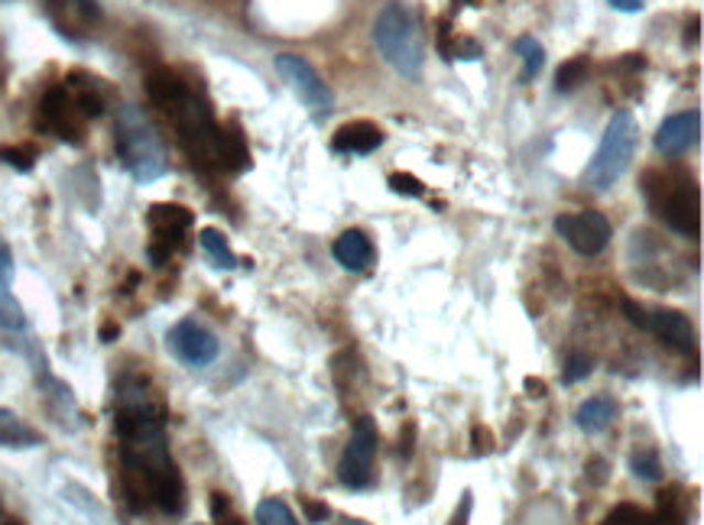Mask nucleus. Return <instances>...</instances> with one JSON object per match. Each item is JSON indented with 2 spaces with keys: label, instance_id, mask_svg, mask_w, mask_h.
Instances as JSON below:
<instances>
[{
  "label": "nucleus",
  "instance_id": "nucleus-16",
  "mask_svg": "<svg viewBox=\"0 0 704 525\" xmlns=\"http://www.w3.org/2000/svg\"><path fill=\"white\" fill-rule=\"evenodd\" d=\"M198 243H202V250L208 253V260L218 266V270H235L237 266V256L235 250L228 247V237L221 231H215V228H205L202 237H198Z\"/></svg>",
  "mask_w": 704,
  "mask_h": 525
},
{
  "label": "nucleus",
  "instance_id": "nucleus-31",
  "mask_svg": "<svg viewBox=\"0 0 704 525\" xmlns=\"http://www.w3.org/2000/svg\"><path fill=\"white\" fill-rule=\"evenodd\" d=\"M527 390L532 393V396H545V393H542V390H545V386H542V380H527Z\"/></svg>",
  "mask_w": 704,
  "mask_h": 525
},
{
  "label": "nucleus",
  "instance_id": "nucleus-18",
  "mask_svg": "<svg viewBox=\"0 0 704 525\" xmlns=\"http://www.w3.org/2000/svg\"><path fill=\"white\" fill-rule=\"evenodd\" d=\"M257 523L260 525H299L295 513L286 506V500L280 496H267L257 503Z\"/></svg>",
  "mask_w": 704,
  "mask_h": 525
},
{
  "label": "nucleus",
  "instance_id": "nucleus-22",
  "mask_svg": "<svg viewBox=\"0 0 704 525\" xmlns=\"http://www.w3.org/2000/svg\"><path fill=\"white\" fill-rule=\"evenodd\" d=\"M591 370H594L591 357H585V353H575V357H568V363H565V370H562V380H565L568 386H575V383H582V380L591 376Z\"/></svg>",
  "mask_w": 704,
  "mask_h": 525
},
{
  "label": "nucleus",
  "instance_id": "nucleus-19",
  "mask_svg": "<svg viewBox=\"0 0 704 525\" xmlns=\"http://www.w3.org/2000/svg\"><path fill=\"white\" fill-rule=\"evenodd\" d=\"M0 328L3 331H23L26 328L23 305L17 302V295H13L10 286H0Z\"/></svg>",
  "mask_w": 704,
  "mask_h": 525
},
{
  "label": "nucleus",
  "instance_id": "nucleus-15",
  "mask_svg": "<svg viewBox=\"0 0 704 525\" xmlns=\"http://www.w3.org/2000/svg\"><path fill=\"white\" fill-rule=\"evenodd\" d=\"M614 415H617V408H614V403L607 396H591V400H585L578 406L575 422H578V428L587 431V435H600L604 428H610Z\"/></svg>",
  "mask_w": 704,
  "mask_h": 525
},
{
  "label": "nucleus",
  "instance_id": "nucleus-4",
  "mask_svg": "<svg viewBox=\"0 0 704 525\" xmlns=\"http://www.w3.org/2000/svg\"><path fill=\"white\" fill-rule=\"evenodd\" d=\"M277 72L283 75V81L290 85L295 98L308 108V114L315 120H325L335 108V91L328 88V81L315 72V65L308 58L283 53L277 56Z\"/></svg>",
  "mask_w": 704,
  "mask_h": 525
},
{
  "label": "nucleus",
  "instance_id": "nucleus-30",
  "mask_svg": "<svg viewBox=\"0 0 704 525\" xmlns=\"http://www.w3.org/2000/svg\"><path fill=\"white\" fill-rule=\"evenodd\" d=\"M604 461H591V470H594V473H591V480H594V483H600V480H604V473H600V470H604Z\"/></svg>",
  "mask_w": 704,
  "mask_h": 525
},
{
  "label": "nucleus",
  "instance_id": "nucleus-6",
  "mask_svg": "<svg viewBox=\"0 0 704 525\" xmlns=\"http://www.w3.org/2000/svg\"><path fill=\"white\" fill-rule=\"evenodd\" d=\"M166 348L173 350V357H176L178 363L195 367V370L212 367L218 360V353H221V344H218L215 331H208L195 318H182V321H176L166 331Z\"/></svg>",
  "mask_w": 704,
  "mask_h": 525
},
{
  "label": "nucleus",
  "instance_id": "nucleus-24",
  "mask_svg": "<svg viewBox=\"0 0 704 525\" xmlns=\"http://www.w3.org/2000/svg\"><path fill=\"white\" fill-rule=\"evenodd\" d=\"M604 525H652V519L646 516L643 510H633V506H620L607 516Z\"/></svg>",
  "mask_w": 704,
  "mask_h": 525
},
{
  "label": "nucleus",
  "instance_id": "nucleus-3",
  "mask_svg": "<svg viewBox=\"0 0 704 525\" xmlns=\"http://www.w3.org/2000/svg\"><path fill=\"white\" fill-rule=\"evenodd\" d=\"M637 153V117L630 111H617L610 117L594 160L587 163L585 169V185L594 192H610L624 173L630 169V160Z\"/></svg>",
  "mask_w": 704,
  "mask_h": 525
},
{
  "label": "nucleus",
  "instance_id": "nucleus-11",
  "mask_svg": "<svg viewBox=\"0 0 704 525\" xmlns=\"http://www.w3.org/2000/svg\"><path fill=\"white\" fill-rule=\"evenodd\" d=\"M646 331H652L656 338H662V344L682 350H695V328L692 321L675 311V308H659V311H646Z\"/></svg>",
  "mask_w": 704,
  "mask_h": 525
},
{
  "label": "nucleus",
  "instance_id": "nucleus-2",
  "mask_svg": "<svg viewBox=\"0 0 704 525\" xmlns=\"http://www.w3.org/2000/svg\"><path fill=\"white\" fill-rule=\"evenodd\" d=\"M118 156L123 160L127 173L143 185L170 173L160 133L137 108H123L118 114Z\"/></svg>",
  "mask_w": 704,
  "mask_h": 525
},
{
  "label": "nucleus",
  "instance_id": "nucleus-13",
  "mask_svg": "<svg viewBox=\"0 0 704 525\" xmlns=\"http://www.w3.org/2000/svg\"><path fill=\"white\" fill-rule=\"evenodd\" d=\"M43 445V435L26 425L17 412L0 406V448H10V451H26V448H40Z\"/></svg>",
  "mask_w": 704,
  "mask_h": 525
},
{
  "label": "nucleus",
  "instance_id": "nucleus-10",
  "mask_svg": "<svg viewBox=\"0 0 704 525\" xmlns=\"http://www.w3.org/2000/svg\"><path fill=\"white\" fill-rule=\"evenodd\" d=\"M698 140H702V114L698 111L672 114L669 120H662V127L656 130V150L662 156H682Z\"/></svg>",
  "mask_w": 704,
  "mask_h": 525
},
{
  "label": "nucleus",
  "instance_id": "nucleus-20",
  "mask_svg": "<svg viewBox=\"0 0 704 525\" xmlns=\"http://www.w3.org/2000/svg\"><path fill=\"white\" fill-rule=\"evenodd\" d=\"M585 72H587L585 56L568 58V62L559 68V75H555V91H562V95L575 91V88H578V81H585Z\"/></svg>",
  "mask_w": 704,
  "mask_h": 525
},
{
  "label": "nucleus",
  "instance_id": "nucleus-14",
  "mask_svg": "<svg viewBox=\"0 0 704 525\" xmlns=\"http://www.w3.org/2000/svg\"><path fill=\"white\" fill-rule=\"evenodd\" d=\"M332 253H335V260H338L345 270H351V273L367 270V266H370V260H373V247H370V240H367V233L364 231L342 233V237L335 240Z\"/></svg>",
  "mask_w": 704,
  "mask_h": 525
},
{
  "label": "nucleus",
  "instance_id": "nucleus-12",
  "mask_svg": "<svg viewBox=\"0 0 704 525\" xmlns=\"http://www.w3.org/2000/svg\"><path fill=\"white\" fill-rule=\"evenodd\" d=\"M383 143V130L370 120H354L335 133V153H351V156H367Z\"/></svg>",
  "mask_w": 704,
  "mask_h": 525
},
{
  "label": "nucleus",
  "instance_id": "nucleus-5",
  "mask_svg": "<svg viewBox=\"0 0 704 525\" xmlns=\"http://www.w3.org/2000/svg\"><path fill=\"white\" fill-rule=\"evenodd\" d=\"M377 445H380V435H377L373 418L360 415L354 422L351 441L345 445L342 461H338V480H342V486H348V490H367L370 486V480H373V461H377Z\"/></svg>",
  "mask_w": 704,
  "mask_h": 525
},
{
  "label": "nucleus",
  "instance_id": "nucleus-1",
  "mask_svg": "<svg viewBox=\"0 0 704 525\" xmlns=\"http://www.w3.org/2000/svg\"><path fill=\"white\" fill-rule=\"evenodd\" d=\"M373 43L380 56L387 58L403 78L419 81L425 65V36L419 30V20L407 3L390 0L377 20H373Z\"/></svg>",
  "mask_w": 704,
  "mask_h": 525
},
{
  "label": "nucleus",
  "instance_id": "nucleus-23",
  "mask_svg": "<svg viewBox=\"0 0 704 525\" xmlns=\"http://www.w3.org/2000/svg\"><path fill=\"white\" fill-rule=\"evenodd\" d=\"M390 188H393L397 195H407V198H422V195H425V185L410 173L390 175Z\"/></svg>",
  "mask_w": 704,
  "mask_h": 525
},
{
  "label": "nucleus",
  "instance_id": "nucleus-8",
  "mask_svg": "<svg viewBox=\"0 0 704 525\" xmlns=\"http://www.w3.org/2000/svg\"><path fill=\"white\" fill-rule=\"evenodd\" d=\"M150 228H153L150 260L160 266L176 250L182 233L192 228V211L182 208V205H153L150 208Z\"/></svg>",
  "mask_w": 704,
  "mask_h": 525
},
{
  "label": "nucleus",
  "instance_id": "nucleus-32",
  "mask_svg": "<svg viewBox=\"0 0 704 525\" xmlns=\"http://www.w3.org/2000/svg\"><path fill=\"white\" fill-rule=\"evenodd\" d=\"M192 525H202V523H192Z\"/></svg>",
  "mask_w": 704,
  "mask_h": 525
},
{
  "label": "nucleus",
  "instance_id": "nucleus-27",
  "mask_svg": "<svg viewBox=\"0 0 704 525\" xmlns=\"http://www.w3.org/2000/svg\"><path fill=\"white\" fill-rule=\"evenodd\" d=\"M305 513L312 523H325L328 519V506L325 503H305Z\"/></svg>",
  "mask_w": 704,
  "mask_h": 525
},
{
  "label": "nucleus",
  "instance_id": "nucleus-29",
  "mask_svg": "<svg viewBox=\"0 0 704 525\" xmlns=\"http://www.w3.org/2000/svg\"><path fill=\"white\" fill-rule=\"evenodd\" d=\"M412 435H415V425H407V441H403V438H400V455H403V458H410L412 455Z\"/></svg>",
  "mask_w": 704,
  "mask_h": 525
},
{
  "label": "nucleus",
  "instance_id": "nucleus-26",
  "mask_svg": "<svg viewBox=\"0 0 704 525\" xmlns=\"http://www.w3.org/2000/svg\"><path fill=\"white\" fill-rule=\"evenodd\" d=\"M624 311H627V318H630V321H633L637 328H643V331H646V308L640 305V302L627 298V302H624Z\"/></svg>",
  "mask_w": 704,
  "mask_h": 525
},
{
  "label": "nucleus",
  "instance_id": "nucleus-21",
  "mask_svg": "<svg viewBox=\"0 0 704 525\" xmlns=\"http://www.w3.org/2000/svg\"><path fill=\"white\" fill-rule=\"evenodd\" d=\"M630 467H633V473L640 477V480H662V464H659V455L656 451H637L633 458H630Z\"/></svg>",
  "mask_w": 704,
  "mask_h": 525
},
{
  "label": "nucleus",
  "instance_id": "nucleus-28",
  "mask_svg": "<svg viewBox=\"0 0 704 525\" xmlns=\"http://www.w3.org/2000/svg\"><path fill=\"white\" fill-rule=\"evenodd\" d=\"M610 7L620 10V13H640V10H643V0H610Z\"/></svg>",
  "mask_w": 704,
  "mask_h": 525
},
{
  "label": "nucleus",
  "instance_id": "nucleus-9",
  "mask_svg": "<svg viewBox=\"0 0 704 525\" xmlns=\"http://www.w3.org/2000/svg\"><path fill=\"white\" fill-rule=\"evenodd\" d=\"M659 215L665 218V225H669L672 231L695 240L698 231H702V198H698V188H695L692 182H679V185L665 195Z\"/></svg>",
  "mask_w": 704,
  "mask_h": 525
},
{
  "label": "nucleus",
  "instance_id": "nucleus-17",
  "mask_svg": "<svg viewBox=\"0 0 704 525\" xmlns=\"http://www.w3.org/2000/svg\"><path fill=\"white\" fill-rule=\"evenodd\" d=\"M517 56L523 62V72H520L523 81H532V78L542 72V65H545V50H542V43L532 40V36H520V40H517Z\"/></svg>",
  "mask_w": 704,
  "mask_h": 525
},
{
  "label": "nucleus",
  "instance_id": "nucleus-7",
  "mask_svg": "<svg viewBox=\"0 0 704 525\" xmlns=\"http://www.w3.org/2000/svg\"><path fill=\"white\" fill-rule=\"evenodd\" d=\"M559 237L582 256H597L610 243V221L600 211H582V215H559L555 218Z\"/></svg>",
  "mask_w": 704,
  "mask_h": 525
},
{
  "label": "nucleus",
  "instance_id": "nucleus-25",
  "mask_svg": "<svg viewBox=\"0 0 704 525\" xmlns=\"http://www.w3.org/2000/svg\"><path fill=\"white\" fill-rule=\"evenodd\" d=\"M0 160H3V163H10V166H17L20 173H30V169H33V160H30V153H26V150H3V153H0Z\"/></svg>",
  "mask_w": 704,
  "mask_h": 525
}]
</instances>
